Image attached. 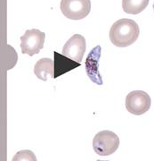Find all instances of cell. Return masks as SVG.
Listing matches in <instances>:
<instances>
[{
    "instance_id": "cell-1",
    "label": "cell",
    "mask_w": 154,
    "mask_h": 161,
    "mask_svg": "<svg viewBox=\"0 0 154 161\" xmlns=\"http://www.w3.org/2000/svg\"><path fill=\"white\" fill-rule=\"evenodd\" d=\"M139 34L140 29L138 24L132 19L123 18L112 24L109 37L114 46L126 47L136 41Z\"/></svg>"
},
{
    "instance_id": "cell-2",
    "label": "cell",
    "mask_w": 154,
    "mask_h": 161,
    "mask_svg": "<svg viewBox=\"0 0 154 161\" xmlns=\"http://www.w3.org/2000/svg\"><path fill=\"white\" fill-rule=\"evenodd\" d=\"M120 147V138L115 132L104 130L97 132L93 140V149L97 155L110 156Z\"/></svg>"
},
{
    "instance_id": "cell-3",
    "label": "cell",
    "mask_w": 154,
    "mask_h": 161,
    "mask_svg": "<svg viewBox=\"0 0 154 161\" xmlns=\"http://www.w3.org/2000/svg\"><path fill=\"white\" fill-rule=\"evenodd\" d=\"M20 40L22 53L32 57L36 54H38L44 47L46 33L38 29L27 30L25 33L20 38Z\"/></svg>"
},
{
    "instance_id": "cell-4",
    "label": "cell",
    "mask_w": 154,
    "mask_h": 161,
    "mask_svg": "<svg viewBox=\"0 0 154 161\" xmlns=\"http://www.w3.org/2000/svg\"><path fill=\"white\" fill-rule=\"evenodd\" d=\"M60 9L63 14L70 20L86 18L91 11L90 0H61Z\"/></svg>"
},
{
    "instance_id": "cell-5",
    "label": "cell",
    "mask_w": 154,
    "mask_h": 161,
    "mask_svg": "<svg viewBox=\"0 0 154 161\" xmlns=\"http://www.w3.org/2000/svg\"><path fill=\"white\" fill-rule=\"evenodd\" d=\"M151 98L147 92L143 91H133L126 95V108L135 115L145 114L151 108Z\"/></svg>"
},
{
    "instance_id": "cell-6",
    "label": "cell",
    "mask_w": 154,
    "mask_h": 161,
    "mask_svg": "<svg viewBox=\"0 0 154 161\" xmlns=\"http://www.w3.org/2000/svg\"><path fill=\"white\" fill-rule=\"evenodd\" d=\"M86 49V41L84 36L74 34L64 44L63 48V56L74 60L77 63H81Z\"/></svg>"
},
{
    "instance_id": "cell-7",
    "label": "cell",
    "mask_w": 154,
    "mask_h": 161,
    "mask_svg": "<svg viewBox=\"0 0 154 161\" xmlns=\"http://www.w3.org/2000/svg\"><path fill=\"white\" fill-rule=\"evenodd\" d=\"M100 57H101V47L97 46L94 47L86 58V70L88 77L91 79L92 81L101 85L103 84V80L98 71V63Z\"/></svg>"
},
{
    "instance_id": "cell-8",
    "label": "cell",
    "mask_w": 154,
    "mask_h": 161,
    "mask_svg": "<svg viewBox=\"0 0 154 161\" xmlns=\"http://www.w3.org/2000/svg\"><path fill=\"white\" fill-rule=\"evenodd\" d=\"M54 78L68 73L71 70L80 66V63L75 62L74 60L63 56V54H59L57 52H54Z\"/></svg>"
},
{
    "instance_id": "cell-9",
    "label": "cell",
    "mask_w": 154,
    "mask_h": 161,
    "mask_svg": "<svg viewBox=\"0 0 154 161\" xmlns=\"http://www.w3.org/2000/svg\"><path fill=\"white\" fill-rule=\"evenodd\" d=\"M35 75L41 80L46 81L48 78H54V64L51 58H41L34 66Z\"/></svg>"
},
{
    "instance_id": "cell-10",
    "label": "cell",
    "mask_w": 154,
    "mask_h": 161,
    "mask_svg": "<svg viewBox=\"0 0 154 161\" xmlns=\"http://www.w3.org/2000/svg\"><path fill=\"white\" fill-rule=\"evenodd\" d=\"M150 0H122V8L129 14H138L148 6Z\"/></svg>"
},
{
    "instance_id": "cell-11",
    "label": "cell",
    "mask_w": 154,
    "mask_h": 161,
    "mask_svg": "<svg viewBox=\"0 0 154 161\" xmlns=\"http://www.w3.org/2000/svg\"><path fill=\"white\" fill-rule=\"evenodd\" d=\"M12 161H38L33 151L29 150H23L18 151L13 157Z\"/></svg>"
},
{
    "instance_id": "cell-12",
    "label": "cell",
    "mask_w": 154,
    "mask_h": 161,
    "mask_svg": "<svg viewBox=\"0 0 154 161\" xmlns=\"http://www.w3.org/2000/svg\"><path fill=\"white\" fill-rule=\"evenodd\" d=\"M96 161H110V160H96Z\"/></svg>"
},
{
    "instance_id": "cell-13",
    "label": "cell",
    "mask_w": 154,
    "mask_h": 161,
    "mask_svg": "<svg viewBox=\"0 0 154 161\" xmlns=\"http://www.w3.org/2000/svg\"><path fill=\"white\" fill-rule=\"evenodd\" d=\"M152 7H153V10H154V3H153V6H152Z\"/></svg>"
}]
</instances>
